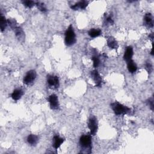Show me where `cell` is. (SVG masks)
I'll list each match as a JSON object with an SVG mask.
<instances>
[{
  "label": "cell",
  "instance_id": "cell-1",
  "mask_svg": "<svg viewBox=\"0 0 154 154\" xmlns=\"http://www.w3.org/2000/svg\"><path fill=\"white\" fill-rule=\"evenodd\" d=\"M111 108L114 113L118 115H123L129 113L131 109L126 106H125L118 102H114L111 104Z\"/></svg>",
  "mask_w": 154,
  "mask_h": 154
},
{
  "label": "cell",
  "instance_id": "cell-2",
  "mask_svg": "<svg viewBox=\"0 0 154 154\" xmlns=\"http://www.w3.org/2000/svg\"><path fill=\"white\" fill-rule=\"evenodd\" d=\"M76 42V35L72 25H70L65 33V43L67 46H72Z\"/></svg>",
  "mask_w": 154,
  "mask_h": 154
},
{
  "label": "cell",
  "instance_id": "cell-3",
  "mask_svg": "<svg viewBox=\"0 0 154 154\" xmlns=\"http://www.w3.org/2000/svg\"><path fill=\"white\" fill-rule=\"evenodd\" d=\"M80 144L81 146L85 149H91L92 138L90 135H84L80 139Z\"/></svg>",
  "mask_w": 154,
  "mask_h": 154
},
{
  "label": "cell",
  "instance_id": "cell-4",
  "mask_svg": "<svg viewBox=\"0 0 154 154\" xmlns=\"http://www.w3.org/2000/svg\"><path fill=\"white\" fill-rule=\"evenodd\" d=\"M88 126L90 131H91V135L95 136L98 131V121L95 117H92L89 119Z\"/></svg>",
  "mask_w": 154,
  "mask_h": 154
},
{
  "label": "cell",
  "instance_id": "cell-5",
  "mask_svg": "<svg viewBox=\"0 0 154 154\" xmlns=\"http://www.w3.org/2000/svg\"><path fill=\"white\" fill-rule=\"evenodd\" d=\"M36 76L37 74L35 70H30V71H28L24 76V83L27 85L31 84V83H32L34 81V80L36 78Z\"/></svg>",
  "mask_w": 154,
  "mask_h": 154
},
{
  "label": "cell",
  "instance_id": "cell-6",
  "mask_svg": "<svg viewBox=\"0 0 154 154\" xmlns=\"http://www.w3.org/2000/svg\"><path fill=\"white\" fill-rule=\"evenodd\" d=\"M48 102L50 104V107L53 110H56V109H58V108H59V99H58L57 95L54 94L51 95L48 98Z\"/></svg>",
  "mask_w": 154,
  "mask_h": 154
},
{
  "label": "cell",
  "instance_id": "cell-7",
  "mask_svg": "<svg viewBox=\"0 0 154 154\" xmlns=\"http://www.w3.org/2000/svg\"><path fill=\"white\" fill-rule=\"evenodd\" d=\"M48 84L49 86L59 87V80L57 76L49 75L47 79Z\"/></svg>",
  "mask_w": 154,
  "mask_h": 154
},
{
  "label": "cell",
  "instance_id": "cell-8",
  "mask_svg": "<svg viewBox=\"0 0 154 154\" xmlns=\"http://www.w3.org/2000/svg\"><path fill=\"white\" fill-rule=\"evenodd\" d=\"M91 76L96 83V86L97 87H101L102 84V78L97 70H94L91 72Z\"/></svg>",
  "mask_w": 154,
  "mask_h": 154
},
{
  "label": "cell",
  "instance_id": "cell-9",
  "mask_svg": "<svg viewBox=\"0 0 154 154\" xmlns=\"http://www.w3.org/2000/svg\"><path fill=\"white\" fill-rule=\"evenodd\" d=\"M133 48L132 47H128L126 48V51L124 55V59L128 63L132 60V57L133 56Z\"/></svg>",
  "mask_w": 154,
  "mask_h": 154
},
{
  "label": "cell",
  "instance_id": "cell-10",
  "mask_svg": "<svg viewBox=\"0 0 154 154\" xmlns=\"http://www.w3.org/2000/svg\"><path fill=\"white\" fill-rule=\"evenodd\" d=\"M88 2L87 1H81L76 3L74 5L71 6V9L74 10H76L79 9H85L88 5Z\"/></svg>",
  "mask_w": 154,
  "mask_h": 154
},
{
  "label": "cell",
  "instance_id": "cell-11",
  "mask_svg": "<svg viewBox=\"0 0 154 154\" xmlns=\"http://www.w3.org/2000/svg\"><path fill=\"white\" fill-rule=\"evenodd\" d=\"M64 138L60 137L59 136H55L53 138V147L55 149H59L61 145V144L64 142Z\"/></svg>",
  "mask_w": 154,
  "mask_h": 154
},
{
  "label": "cell",
  "instance_id": "cell-12",
  "mask_svg": "<svg viewBox=\"0 0 154 154\" xmlns=\"http://www.w3.org/2000/svg\"><path fill=\"white\" fill-rule=\"evenodd\" d=\"M24 94L23 91L21 88H16L11 94V98L14 100L18 101L21 99Z\"/></svg>",
  "mask_w": 154,
  "mask_h": 154
},
{
  "label": "cell",
  "instance_id": "cell-13",
  "mask_svg": "<svg viewBox=\"0 0 154 154\" xmlns=\"http://www.w3.org/2000/svg\"><path fill=\"white\" fill-rule=\"evenodd\" d=\"M14 31L15 32V34L19 40H20L21 41H23L24 39V37H25L24 32L21 27L16 26L14 28Z\"/></svg>",
  "mask_w": 154,
  "mask_h": 154
},
{
  "label": "cell",
  "instance_id": "cell-14",
  "mask_svg": "<svg viewBox=\"0 0 154 154\" xmlns=\"http://www.w3.org/2000/svg\"><path fill=\"white\" fill-rule=\"evenodd\" d=\"M144 20L145 24L149 27H153V17L151 14H147L145 16Z\"/></svg>",
  "mask_w": 154,
  "mask_h": 154
},
{
  "label": "cell",
  "instance_id": "cell-15",
  "mask_svg": "<svg viewBox=\"0 0 154 154\" xmlns=\"http://www.w3.org/2000/svg\"><path fill=\"white\" fill-rule=\"evenodd\" d=\"M38 141V138L37 136L34 134H30L27 137L28 143L32 146L36 145Z\"/></svg>",
  "mask_w": 154,
  "mask_h": 154
},
{
  "label": "cell",
  "instance_id": "cell-16",
  "mask_svg": "<svg viewBox=\"0 0 154 154\" xmlns=\"http://www.w3.org/2000/svg\"><path fill=\"white\" fill-rule=\"evenodd\" d=\"M107 45L109 48L111 49H117L118 48V43L114 38L110 37L107 40Z\"/></svg>",
  "mask_w": 154,
  "mask_h": 154
},
{
  "label": "cell",
  "instance_id": "cell-17",
  "mask_svg": "<svg viewBox=\"0 0 154 154\" xmlns=\"http://www.w3.org/2000/svg\"><path fill=\"white\" fill-rule=\"evenodd\" d=\"M128 69L131 73H134L137 71V66L132 60L128 62Z\"/></svg>",
  "mask_w": 154,
  "mask_h": 154
},
{
  "label": "cell",
  "instance_id": "cell-18",
  "mask_svg": "<svg viewBox=\"0 0 154 154\" xmlns=\"http://www.w3.org/2000/svg\"><path fill=\"white\" fill-rule=\"evenodd\" d=\"M101 33L102 32L99 29L93 28L88 31V35L92 38H95L99 36L101 34Z\"/></svg>",
  "mask_w": 154,
  "mask_h": 154
},
{
  "label": "cell",
  "instance_id": "cell-19",
  "mask_svg": "<svg viewBox=\"0 0 154 154\" xmlns=\"http://www.w3.org/2000/svg\"><path fill=\"white\" fill-rule=\"evenodd\" d=\"M7 22L8 21H6L5 18L1 15V17H0V27H1V31H3L5 30L7 25Z\"/></svg>",
  "mask_w": 154,
  "mask_h": 154
},
{
  "label": "cell",
  "instance_id": "cell-20",
  "mask_svg": "<svg viewBox=\"0 0 154 154\" xmlns=\"http://www.w3.org/2000/svg\"><path fill=\"white\" fill-rule=\"evenodd\" d=\"M92 60L93 62V66L94 68H97L100 63V59L98 55H94L92 57Z\"/></svg>",
  "mask_w": 154,
  "mask_h": 154
},
{
  "label": "cell",
  "instance_id": "cell-21",
  "mask_svg": "<svg viewBox=\"0 0 154 154\" xmlns=\"http://www.w3.org/2000/svg\"><path fill=\"white\" fill-rule=\"evenodd\" d=\"M36 5L37 6V8L38 10H41L42 12H46L47 11V7L44 3L41 2H36Z\"/></svg>",
  "mask_w": 154,
  "mask_h": 154
},
{
  "label": "cell",
  "instance_id": "cell-22",
  "mask_svg": "<svg viewBox=\"0 0 154 154\" xmlns=\"http://www.w3.org/2000/svg\"><path fill=\"white\" fill-rule=\"evenodd\" d=\"M22 3L25 7L28 8H32L34 5H36V3L33 1H24Z\"/></svg>",
  "mask_w": 154,
  "mask_h": 154
},
{
  "label": "cell",
  "instance_id": "cell-23",
  "mask_svg": "<svg viewBox=\"0 0 154 154\" xmlns=\"http://www.w3.org/2000/svg\"><path fill=\"white\" fill-rule=\"evenodd\" d=\"M105 21L107 22V23H108L110 24H113L114 23L113 22V19L112 18V17L111 16H107L106 19H105Z\"/></svg>",
  "mask_w": 154,
  "mask_h": 154
},
{
  "label": "cell",
  "instance_id": "cell-24",
  "mask_svg": "<svg viewBox=\"0 0 154 154\" xmlns=\"http://www.w3.org/2000/svg\"><path fill=\"white\" fill-rule=\"evenodd\" d=\"M148 104L150 106V108L152 110H153L154 105H153V99L152 98H151L148 100Z\"/></svg>",
  "mask_w": 154,
  "mask_h": 154
},
{
  "label": "cell",
  "instance_id": "cell-25",
  "mask_svg": "<svg viewBox=\"0 0 154 154\" xmlns=\"http://www.w3.org/2000/svg\"><path fill=\"white\" fill-rule=\"evenodd\" d=\"M146 69H147V70H148V72L149 73L151 72L152 71V65H151V64L150 63H147L146 64Z\"/></svg>",
  "mask_w": 154,
  "mask_h": 154
}]
</instances>
